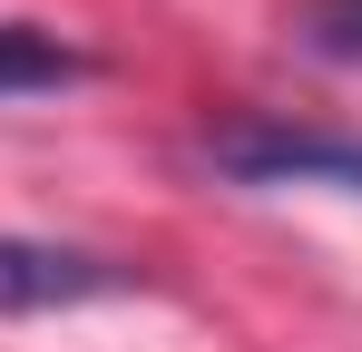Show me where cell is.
Masks as SVG:
<instances>
[{"label": "cell", "instance_id": "1", "mask_svg": "<svg viewBox=\"0 0 362 352\" xmlns=\"http://www.w3.org/2000/svg\"><path fill=\"white\" fill-rule=\"evenodd\" d=\"M206 157L235 186H343L362 196V137L343 127H284V117H235L206 137Z\"/></svg>", "mask_w": 362, "mask_h": 352}, {"label": "cell", "instance_id": "2", "mask_svg": "<svg viewBox=\"0 0 362 352\" xmlns=\"http://www.w3.org/2000/svg\"><path fill=\"white\" fill-rule=\"evenodd\" d=\"M137 274L108 254H78V245H40V235H0V313H69V303H98L127 293Z\"/></svg>", "mask_w": 362, "mask_h": 352}, {"label": "cell", "instance_id": "3", "mask_svg": "<svg viewBox=\"0 0 362 352\" xmlns=\"http://www.w3.org/2000/svg\"><path fill=\"white\" fill-rule=\"evenodd\" d=\"M88 49H69L40 20H0V98H40V88H78Z\"/></svg>", "mask_w": 362, "mask_h": 352}, {"label": "cell", "instance_id": "4", "mask_svg": "<svg viewBox=\"0 0 362 352\" xmlns=\"http://www.w3.org/2000/svg\"><path fill=\"white\" fill-rule=\"evenodd\" d=\"M303 49L333 59V69H362V0H313L303 10Z\"/></svg>", "mask_w": 362, "mask_h": 352}]
</instances>
